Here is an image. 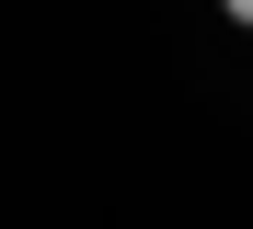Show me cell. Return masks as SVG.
<instances>
[{"label": "cell", "instance_id": "1", "mask_svg": "<svg viewBox=\"0 0 253 229\" xmlns=\"http://www.w3.org/2000/svg\"><path fill=\"white\" fill-rule=\"evenodd\" d=\"M230 12H242V23H253V0H230Z\"/></svg>", "mask_w": 253, "mask_h": 229}]
</instances>
